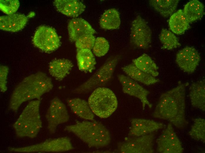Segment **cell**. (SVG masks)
<instances>
[{"label":"cell","instance_id":"1","mask_svg":"<svg viewBox=\"0 0 205 153\" xmlns=\"http://www.w3.org/2000/svg\"><path fill=\"white\" fill-rule=\"evenodd\" d=\"M189 83L181 82L160 96L152 114L156 118L167 121L181 129L188 124L185 116L186 88Z\"/></svg>","mask_w":205,"mask_h":153},{"label":"cell","instance_id":"2","mask_svg":"<svg viewBox=\"0 0 205 153\" xmlns=\"http://www.w3.org/2000/svg\"><path fill=\"white\" fill-rule=\"evenodd\" d=\"M53 87L51 78L45 73L38 72L30 74L24 78L14 88L10 99L9 108L16 112L23 103L35 99L40 100Z\"/></svg>","mask_w":205,"mask_h":153},{"label":"cell","instance_id":"3","mask_svg":"<svg viewBox=\"0 0 205 153\" xmlns=\"http://www.w3.org/2000/svg\"><path fill=\"white\" fill-rule=\"evenodd\" d=\"M64 130L73 133L90 147H106L111 141L108 130L97 122H77L74 124L66 126Z\"/></svg>","mask_w":205,"mask_h":153},{"label":"cell","instance_id":"4","mask_svg":"<svg viewBox=\"0 0 205 153\" xmlns=\"http://www.w3.org/2000/svg\"><path fill=\"white\" fill-rule=\"evenodd\" d=\"M40 100L29 102L13 126L16 136L20 138H35L42 127L39 112Z\"/></svg>","mask_w":205,"mask_h":153},{"label":"cell","instance_id":"5","mask_svg":"<svg viewBox=\"0 0 205 153\" xmlns=\"http://www.w3.org/2000/svg\"><path fill=\"white\" fill-rule=\"evenodd\" d=\"M88 103L93 113L102 118L110 117L116 109L118 101L114 93L110 89L99 87L89 96Z\"/></svg>","mask_w":205,"mask_h":153},{"label":"cell","instance_id":"6","mask_svg":"<svg viewBox=\"0 0 205 153\" xmlns=\"http://www.w3.org/2000/svg\"><path fill=\"white\" fill-rule=\"evenodd\" d=\"M70 139L67 137L49 139L38 144L19 147H9V152L16 153L58 152L72 150Z\"/></svg>","mask_w":205,"mask_h":153},{"label":"cell","instance_id":"7","mask_svg":"<svg viewBox=\"0 0 205 153\" xmlns=\"http://www.w3.org/2000/svg\"><path fill=\"white\" fill-rule=\"evenodd\" d=\"M120 59V56L118 55L109 57L95 73L75 89V92L77 93L86 92L108 83L112 79Z\"/></svg>","mask_w":205,"mask_h":153},{"label":"cell","instance_id":"8","mask_svg":"<svg viewBox=\"0 0 205 153\" xmlns=\"http://www.w3.org/2000/svg\"><path fill=\"white\" fill-rule=\"evenodd\" d=\"M155 138L153 133L139 137H130L118 144V149L122 153H153Z\"/></svg>","mask_w":205,"mask_h":153},{"label":"cell","instance_id":"9","mask_svg":"<svg viewBox=\"0 0 205 153\" xmlns=\"http://www.w3.org/2000/svg\"><path fill=\"white\" fill-rule=\"evenodd\" d=\"M32 42L35 46L47 53L55 51L61 44L60 38L55 30L45 26L38 27L33 37Z\"/></svg>","mask_w":205,"mask_h":153},{"label":"cell","instance_id":"10","mask_svg":"<svg viewBox=\"0 0 205 153\" xmlns=\"http://www.w3.org/2000/svg\"><path fill=\"white\" fill-rule=\"evenodd\" d=\"M152 37V31L147 22L140 16H136L131 25V42L138 48L146 49L151 42Z\"/></svg>","mask_w":205,"mask_h":153},{"label":"cell","instance_id":"11","mask_svg":"<svg viewBox=\"0 0 205 153\" xmlns=\"http://www.w3.org/2000/svg\"><path fill=\"white\" fill-rule=\"evenodd\" d=\"M45 117L48 130L51 134L54 133L57 127L67 122L70 118L65 105L57 97L51 101Z\"/></svg>","mask_w":205,"mask_h":153},{"label":"cell","instance_id":"12","mask_svg":"<svg viewBox=\"0 0 205 153\" xmlns=\"http://www.w3.org/2000/svg\"><path fill=\"white\" fill-rule=\"evenodd\" d=\"M157 152L160 153H181L183 149L172 125L169 123L156 140Z\"/></svg>","mask_w":205,"mask_h":153},{"label":"cell","instance_id":"13","mask_svg":"<svg viewBox=\"0 0 205 153\" xmlns=\"http://www.w3.org/2000/svg\"><path fill=\"white\" fill-rule=\"evenodd\" d=\"M117 77L122 85L123 92L138 99L142 103L143 110L144 109L146 106L150 108L152 107V104L147 98L150 93L149 91L128 76L120 74Z\"/></svg>","mask_w":205,"mask_h":153},{"label":"cell","instance_id":"14","mask_svg":"<svg viewBox=\"0 0 205 153\" xmlns=\"http://www.w3.org/2000/svg\"><path fill=\"white\" fill-rule=\"evenodd\" d=\"M200 59V55L195 48L186 46L177 53L175 61L181 70L188 74H192L196 70Z\"/></svg>","mask_w":205,"mask_h":153},{"label":"cell","instance_id":"15","mask_svg":"<svg viewBox=\"0 0 205 153\" xmlns=\"http://www.w3.org/2000/svg\"><path fill=\"white\" fill-rule=\"evenodd\" d=\"M130 122L128 135L131 137L148 134L166 127V125L162 123L144 119H132L130 120Z\"/></svg>","mask_w":205,"mask_h":153},{"label":"cell","instance_id":"16","mask_svg":"<svg viewBox=\"0 0 205 153\" xmlns=\"http://www.w3.org/2000/svg\"><path fill=\"white\" fill-rule=\"evenodd\" d=\"M70 40L75 41L84 35L92 34L96 33L89 23L81 18H74L69 21L67 26Z\"/></svg>","mask_w":205,"mask_h":153},{"label":"cell","instance_id":"17","mask_svg":"<svg viewBox=\"0 0 205 153\" xmlns=\"http://www.w3.org/2000/svg\"><path fill=\"white\" fill-rule=\"evenodd\" d=\"M28 20L27 17L22 14L14 13L1 16L0 28L5 31L17 32L24 27Z\"/></svg>","mask_w":205,"mask_h":153},{"label":"cell","instance_id":"18","mask_svg":"<svg viewBox=\"0 0 205 153\" xmlns=\"http://www.w3.org/2000/svg\"><path fill=\"white\" fill-rule=\"evenodd\" d=\"M57 10L67 16L76 17L85 10L86 6L77 0H56L53 2Z\"/></svg>","mask_w":205,"mask_h":153},{"label":"cell","instance_id":"19","mask_svg":"<svg viewBox=\"0 0 205 153\" xmlns=\"http://www.w3.org/2000/svg\"><path fill=\"white\" fill-rule=\"evenodd\" d=\"M189 96L192 106L204 112L205 80L204 79L193 83L189 88Z\"/></svg>","mask_w":205,"mask_h":153},{"label":"cell","instance_id":"20","mask_svg":"<svg viewBox=\"0 0 205 153\" xmlns=\"http://www.w3.org/2000/svg\"><path fill=\"white\" fill-rule=\"evenodd\" d=\"M73 66L72 62L68 59H55L49 63V71L56 80L61 81L70 73Z\"/></svg>","mask_w":205,"mask_h":153},{"label":"cell","instance_id":"21","mask_svg":"<svg viewBox=\"0 0 205 153\" xmlns=\"http://www.w3.org/2000/svg\"><path fill=\"white\" fill-rule=\"evenodd\" d=\"M122 69L130 78L146 85H151L160 81L158 79L139 69L133 63L123 67Z\"/></svg>","mask_w":205,"mask_h":153},{"label":"cell","instance_id":"22","mask_svg":"<svg viewBox=\"0 0 205 153\" xmlns=\"http://www.w3.org/2000/svg\"><path fill=\"white\" fill-rule=\"evenodd\" d=\"M67 103L72 112L78 116L86 120H93V113L85 100L75 98L68 100Z\"/></svg>","mask_w":205,"mask_h":153},{"label":"cell","instance_id":"23","mask_svg":"<svg viewBox=\"0 0 205 153\" xmlns=\"http://www.w3.org/2000/svg\"><path fill=\"white\" fill-rule=\"evenodd\" d=\"M79 69L85 73H91L95 69L96 61L90 49H77L76 55Z\"/></svg>","mask_w":205,"mask_h":153},{"label":"cell","instance_id":"24","mask_svg":"<svg viewBox=\"0 0 205 153\" xmlns=\"http://www.w3.org/2000/svg\"><path fill=\"white\" fill-rule=\"evenodd\" d=\"M183 11L189 23L201 19L205 14L204 5L198 0H191L188 2L185 5Z\"/></svg>","mask_w":205,"mask_h":153},{"label":"cell","instance_id":"25","mask_svg":"<svg viewBox=\"0 0 205 153\" xmlns=\"http://www.w3.org/2000/svg\"><path fill=\"white\" fill-rule=\"evenodd\" d=\"M120 22L119 12L116 9L112 8L103 13L100 19L99 25L103 29L113 30L119 28Z\"/></svg>","mask_w":205,"mask_h":153},{"label":"cell","instance_id":"26","mask_svg":"<svg viewBox=\"0 0 205 153\" xmlns=\"http://www.w3.org/2000/svg\"><path fill=\"white\" fill-rule=\"evenodd\" d=\"M189 23L182 9H179L172 14L168 21L170 30L177 35L183 34L188 29Z\"/></svg>","mask_w":205,"mask_h":153},{"label":"cell","instance_id":"27","mask_svg":"<svg viewBox=\"0 0 205 153\" xmlns=\"http://www.w3.org/2000/svg\"><path fill=\"white\" fill-rule=\"evenodd\" d=\"M178 0H151L149 3L153 8L164 17L171 15L176 10Z\"/></svg>","mask_w":205,"mask_h":153},{"label":"cell","instance_id":"28","mask_svg":"<svg viewBox=\"0 0 205 153\" xmlns=\"http://www.w3.org/2000/svg\"><path fill=\"white\" fill-rule=\"evenodd\" d=\"M133 62L138 68L144 72L155 77L158 75V66L148 54H143L133 60Z\"/></svg>","mask_w":205,"mask_h":153},{"label":"cell","instance_id":"29","mask_svg":"<svg viewBox=\"0 0 205 153\" xmlns=\"http://www.w3.org/2000/svg\"><path fill=\"white\" fill-rule=\"evenodd\" d=\"M159 39L163 46L162 48L172 50L181 46L177 37L172 32L166 29H162L159 35Z\"/></svg>","mask_w":205,"mask_h":153},{"label":"cell","instance_id":"30","mask_svg":"<svg viewBox=\"0 0 205 153\" xmlns=\"http://www.w3.org/2000/svg\"><path fill=\"white\" fill-rule=\"evenodd\" d=\"M193 124L188 134L193 139L205 143V120L201 118H198L193 120Z\"/></svg>","mask_w":205,"mask_h":153},{"label":"cell","instance_id":"31","mask_svg":"<svg viewBox=\"0 0 205 153\" xmlns=\"http://www.w3.org/2000/svg\"><path fill=\"white\" fill-rule=\"evenodd\" d=\"M109 49V44L108 41L102 37H97L92 48L94 54L97 57H100L104 56L108 52Z\"/></svg>","mask_w":205,"mask_h":153},{"label":"cell","instance_id":"32","mask_svg":"<svg viewBox=\"0 0 205 153\" xmlns=\"http://www.w3.org/2000/svg\"><path fill=\"white\" fill-rule=\"evenodd\" d=\"M95 36L92 34L82 36L75 41V45L77 49H92L95 40Z\"/></svg>","mask_w":205,"mask_h":153},{"label":"cell","instance_id":"33","mask_svg":"<svg viewBox=\"0 0 205 153\" xmlns=\"http://www.w3.org/2000/svg\"><path fill=\"white\" fill-rule=\"evenodd\" d=\"M19 5V2L18 0L0 1V10L7 15L14 14L18 9Z\"/></svg>","mask_w":205,"mask_h":153},{"label":"cell","instance_id":"34","mask_svg":"<svg viewBox=\"0 0 205 153\" xmlns=\"http://www.w3.org/2000/svg\"><path fill=\"white\" fill-rule=\"evenodd\" d=\"M9 71L8 66L3 65L0 66V89L2 92H5L7 90V77Z\"/></svg>","mask_w":205,"mask_h":153}]
</instances>
